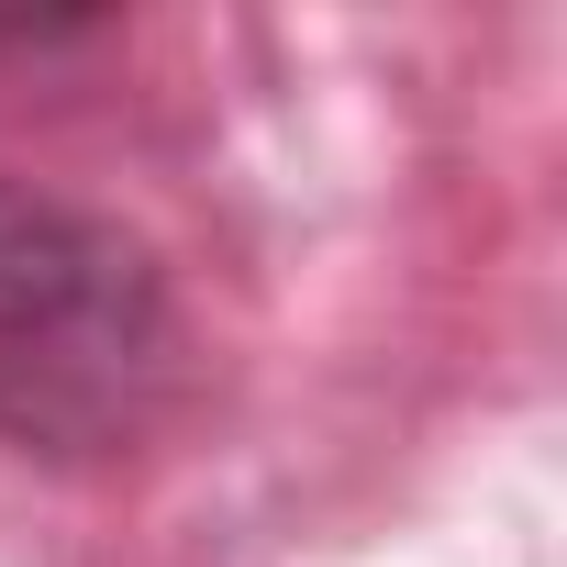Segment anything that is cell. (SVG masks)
Instances as JSON below:
<instances>
[{"label": "cell", "instance_id": "cell-1", "mask_svg": "<svg viewBox=\"0 0 567 567\" xmlns=\"http://www.w3.org/2000/svg\"><path fill=\"white\" fill-rule=\"evenodd\" d=\"M178 368L189 334L167 267L123 223L0 178V445L45 467L134 456L167 423Z\"/></svg>", "mask_w": 567, "mask_h": 567}]
</instances>
